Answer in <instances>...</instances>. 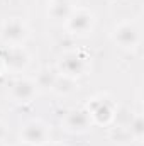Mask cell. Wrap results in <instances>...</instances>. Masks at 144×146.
I'll use <instances>...</instances> for the list:
<instances>
[{"instance_id": "6da1fadb", "label": "cell", "mask_w": 144, "mask_h": 146, "mask_svg": "<svg viewBox=\"0 0 144 146\" xmlns=\"http://www.w3.org/2000/svg\"><path fill=\"white\" fill-rule=\"evenodd\" d=\"M110 39L115 46L126 51H132L141 44V27L136 21L124 19L117 22L112 31H110Z\"/></svg>"}, {"instance_id": "7a4b0ae2", "label": "cell", "mask_w": 144, "mask_h": 146, "mask_svg": "<svg viewBox=\"0 0 144 146\" xmlns=\"http://www.w3.org/2000/svg\"><path fill=\"white\" fill-rule=\"evenodd\" d=\"M88 68H90V58L81 51H65L56 61V72L75 80L87 75Z\"/></svg>"}, {"instance_id": "3957f363", "label": "cell", "mask_w": 144, "mask_h": 146, "mask_svg": "<svg viewBox=\"0 0 144 146\" xmlns=\"http://www.w3.org/2000/svg\"><path fill=\"white\" fill-rule=\"evenodd\" d=\"M97 24V17L90 9L85 7H75L70 14V17L65 21V29L78 37H85L93 33Z\"/></svg>"}, {"instance_id": "277c9868", "label": "cell", "mask_w": 144, "mask_h": 146, "mask_svg": "<svg viewBox=\"0 0 144 146\" xmlns=\"http://www.w3.org/2000/svg\"><path fill=\"white\" fill-rule=\"evenodd\" d=\"M0 60L3 70L14 75L24 73L31 65V54L24 46H5V49L0 54Z\"/></svg>"}, {"instance_id": "5b68a950", "label": "cell", "mask_w": 144, "mask_h": 146, "mask_svg": "<svg viewBox=\"0 0 144 146\" xmlns=\"http://www.w3.org/2000/svg\"><path fill=\"white\" fill-rule=\"evenodd\" d=\"M85 109L88 110V114L92 117V122L100 124V126L110 124L112 119L115 117V104H114L112 99H108L107 95H95V97H92Z\"/></svg>"}, {"instance_id": "8992f818", "label": "cell", "mask_w": 144, "mask_h": 146, "mask_svg": "<svg viewBox=\"0 0 144 146\" xmlns=\"http://www.w3.org/2000/svg\"><path fill=\"white\" fill-rule=\"evenodd\" d=\"M29 36L31 29L22 19H9L0 27V37L7 46H24Z\"/></svg>"}, {"instance_id": "52a82bcc", "label": "cell", "mask_w": 144, "mask_h": 146, "mask_svg": "<svg viewBox=\"0 0 144 146\" xmlns=\"http://www.w3.org/2000/svg\"><path fill=\"white\" fill-rule=\"evenodd\" d=\"M37 92L39 88L36 82L27 76H17L9 87V97L15 104H31L36 99Z\"/></svg>"}, {"instance_id": "ba28073f", "label": "cell", "mask_w": 144, "mask_h": 146, "mask_svg": "<svg viewBox=\"0 0 144 146\" xmlns=\"http://www.w3.org/2000/svg\"><path fill=\"white\" fill-rule=\"evenodd\" d=\"M61 124H63L65 131H68L71 134H81V133H87L93 122H92V117L85 107H75L65 114Z\"/></svg>"}, {"instance_id": "9c48e42d", "label": "cell", "mask_w": 144, "mask_h": 146, "mask_svg": "<svg viewBox=\"0 0 144 146\" xmlns=\"http://www.w3.org/2000/svg\"><path fill=\"white\" fill-rule=\"evenodd\" d=\"M20 141L32 146H44L49 143V127L42 121H29L20 129Z\"/></svg>"}, {"instance_id": "30bf717a", "label": "cell", "mask_w": 144, "mask_h": 146, "mask_svg": "<svg viewBox=\"0 0 144 146\" xmlns=\"http://www.w3.org/2000/svg\"><path fill=\"white\" fill-rule=\"evenodd\" d=\"M76 88H78V83H76L75 78H70V76H65V75H59L58 73L51 92H54L58 95H70Z\"/></svg>"}, {"instance_id": "8fae6325", "label": "cell", "mask_w": 144, "mask_h": 146, "mask_svg": "<svg viewBox=\"0 0 144 146\" xmlns=\"http://www.w3.org/2000/svg\"><path fill=\"white\" fill-rule=\"evenodd\" d=\"M73 9H75L73 5L49 3V7H48V15H49L51 21H54V22H63V24H65V21L70 17V14H71Z\"/></svg>"}, {"instance_id": "7c38bea8", "label": "cell", "mask_w": 144, "mask_h": 146, "mask_svg": "<svg viewBox=\"0 0 144 146\" xmlns=\"http://www.w3.org/2000/svg\"><path fill=\"white\" fill-rule=\"evenodd\" d=\"M129 134L136 143H143L144 138V119L141 112H136L129 122Z\"/></svg>"}, {"instance_id": "4fadbf2b", "label": "cell", "mask_w": 144, "mask_h": 146, "mask_svg": "<svg viewBox=\"0 0 144 146\" xmlns=\"http://www.w3.org/2000/svg\"><path fill=\"white\" fill-rule=\"evenodd\" d=\"M56 75H58V73L51 72V70H41V72L37 73V76L34 78L37 88H39V90H46V92H48V90H51V88H53V85H54Z\"/></svg>"}, {"instance_id": "5bb4252c", "label": "cell", "mask_w": 144, "mask_h": 146, "mask_svg": "<svg viewBox=\"0 0 144 146\" xmlns=\"http://www.w3.org/2000/svg\"><path fill=\"white\" fill-rule=\"evenodd\" d=\"M5 138H7V126L0 121V143H3Z\"/></svg>"}, {"instance_id": "9a60e30c", "label": "cell", "mask_w": 144, "mask_h": 146, "mask_svg": "<svg viewBox=\"0 0 144 146\" xmlns=\"http://www.w3.org/2000/svg\"><path fill=\"white\" fill-rule=\"evenodd\" d=\"M49 3H65V5H73L76 7V0H49Z\"/></svg>"}, {"instance_id": "2e32d148", "label": "cell", "mask_w": 144, "mask_h": 146, "mask_svg": "<svg viewBox=\"0 0 144 146\" xmlns=\"http://www.w3.org/2000/svg\"><path fill=\"white\" fill-rule=\"evenodd\" d=\"M44 146H66V145H63V143H46Z\"/></svg>"}, {"instance_id": "e0dca14e", "label": "cell", "mask_w": 144, "mask_h": 146, "mask_svg": "<svg viewBox=\"0 0 144 146\" xmlns=\"http://www.w3.org/2000/svg\"><path fill=\"white\" fill-rule=\"evenodd\" d=\"M17 146H32V145H27V143H22V141H20V143H19Z\"/></svg>"}, {"instance_id": "ac0fdd59", "label": "cell", "mask_w": 144, "mask_h": 146, "mask_svg": "<svg viewBox=\"0 0 144 146\" xmlns=\"http://www.w3.org/2000/svg\"><path fill=\"white\" fill-rule=\"evenodd\" d=\"M2 70H3V65H2V60H0V73H2Z\"/></svg>"}, {"instance_id": "d6986e66", "label": "cell", "mask_w": 144, "mask_h": 146, "mask_svg": "<svg viewBox=\"0 0 144 146\" xmlns=\"http://www.w3.org/2000/svg\"><path fill=\"white\" fill-rule=\"evenodd\" d=\"M0 146H3V143H0Z\"/></svg>"}]
</instances>
